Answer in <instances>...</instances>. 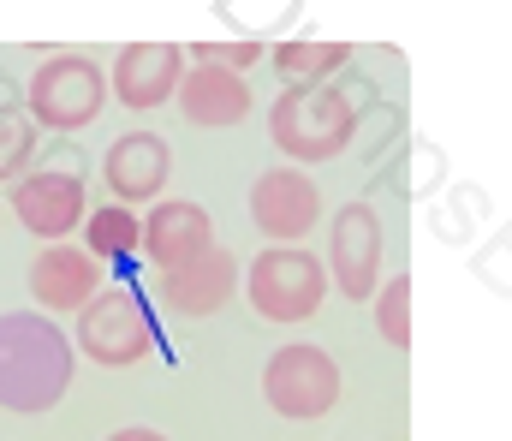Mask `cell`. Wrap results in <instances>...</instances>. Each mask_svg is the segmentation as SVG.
Wrapping results in <instances>:
<instances>
[{"mask_svg": "<svg viewBox=\"0 0 512 441\" xmlns=\"http://www.w3.org/2000/svg\"><path fill=\"white\" fill-rule=\"evenodd\" d=\"M179 60H185V54H179L173 42H126L120 60H114V96L126 102L131 114L161 108L167 96H179V78H185Z\"/></svg>", "mask_w": 512, "mask_h": 441, "instance_id": "obj_11", "label": "cell"}, {"mask_svg": "<svg viewBox=\"0 0 512 441\" xmlns=\"http://www.w3.org/2000/svg\"><path fill=\"white\" fill-rule=\"evenodd\" d=\"M12 215L18 227H30L36 239H66L84 221V179L72 167H48V173H24L12 185Z\"/></svg>", "mask_w": 512, "mask_h": 441, "instance_id": "obj_9", "label": "cell"}, {"mask_svg": "<svg viewBox=\"0 0 512 441\" xmlns=\"http://www.w3.org/2000/svg\"><path fill=\"white\" fill-rule=\"evenodd\" d=\"M108 102V78L84 54H48L24 84V114L48 132H84Z\"/></svg>", "mask_w": 512, "mask_h": 441, "instance_id": "obj_3", "label": "cell"}, {"mask_svg": "<svg viewBox=\"0 0 512 441\" xmlns=\"http://www.w3.org/2000/svg\"><path fill=\"white\" fill-rule=\"evenodd\" d=\"M84 239H90L84 251H90L96 263H102V257H131V251L143 245V221L131 215L126 203H108V209H96V215L84 221Z\"/></svg>", "mask_w": 512, "mask_h": 441, "instance_id": "obj_17", "label": "cell"}, {"mask_svg": "<svg viewBox=\"0 0 512 441\" xmlns=\"http://www.w3.org/2000/svg\"><path fill=\"white\" fill-rule=\"evenodd\" d=\"M233 287H239L233 251L209 245L203 257H191V263H179V269L161 275V304H167L173 316H185V322H203V316H215V310L233 298Z\"/></svg>", "mask_w": 512, "mask_h": 441, "instance_id": "obj_10", "label": "cell"}, {"mask_svg": "<svg viewBox=\"0 0 512 441\" xmlns=\"http://www.w3.org/2000/svg\"><path fill=\"white\" fill-rule=\"evenodd\" d=\"M108 441H167L161 430H143V424H131V430H114Z\"/></svg>", "mask_w": 512, "mask_h": 441, "instance_id": "obj_21", "label": "cell"}, {"mask_svg": "<svg viewBox=\"0 0 512 441\" xmlns=\"http://www.w3.org/2000/svg\"><path fill=\"white\" fill-rule=\"evenodd\" d=\"M328 263H334V287L346 298H376V287H382V215L370 203H346L334 215Z\"/></svg>", "mask_w": 512, "mask_h": 441, "instance_id": "obj_8", "label": "cell"}, {"mask_svg": "<svg viewBox=\"0 0 512 441\" xmlns=\"http://www.w3.org/2000/svg\"><path fill=\"white\" fill-rule=\"evenodd\" d=\"M30 149H36V120L0 96V185H6V179H24Z\"/></svg>", "mask_w": 512, "mask_h": 441, "instance_id": "obj_18", "label": "cell"}, {"mask_svg": "<svg viewBox=\"0 0 512 441\" xmlns=\"http://www.w3.org/2000/svg\"><path fill=\"white\" fill-rule=\"evenodd\" d=\"M209 245H215V221H209V209L191 203V197H167V203H155L149 221H143V251L155 257L161 275L179 269V263H191V257H203Z\"/></svg>", "mask_w": 512, "mask_h": 441, "instance_id": "obj_12", "label": "cell"}, {"mask_svg": "<svg viewBox=\"0 0 512 441\" xmlns=\"http://www.w3.org/2000/svg\"><path fill=\"white\" fill-rule=\"evenodd\" d=\"M197 60H203V66H215V72L245 78V66L262 60V42H256V36H239V42H203V48H197Z\"/></svg>", "mask_w": 512, "mask_h": 441, "instance_id": "obj_20", "label": "cell"}, {"mask_svg": "<svg viewBox=\"0 0 512 441\" xmlns=\"http://www.w3.org/2000/svg\"><path fill=\"white\" fill-rule=\"evenodd\" d=\"M179 114L191 126H239L251 114V84L215 66H191L179 78Z\"/></svg>", "mask_w": 512, "mask_h": 441, "instance_id": "obj_15", "label": "cell"}, {"mask_svg": "<svg viewBox=\"0 0 512 441\" xmlns=\"http://www.w3.org/2000/svg\"><path fill=\"white\" fill-rule=\"evenodd\" d=\"M30 293L48 310H84L90 298L102 293V263L78 245H48L30 263Z\"/></svg>", "mask_w": 512, "mask_h": 441, "instance_id": "obj_14", "label": "cell"}, {"mask_svg": "<svg viewBox=\"0 0 512 441\" xmlns=\"http://www.w3.org/2000/svg\"><path fill=\"white\" fill-rule=\"evenodd\" d=\"M102 173H108V191L120 203H149V197H161V185L173 173V149H167V138H155V132H126V138L108 144Z\"/></svg>", "mask_w": 512, "mask_h": 441, "instance_id": "obj_13", "label": "cell"}, {"mask_svg": "<svg viewBox=\"0 0 512 441\" xmlns=\"http://www.w3.org/2000/svg\"><path fill=\"white\" fill-rule=\"evenodd\" d=\"M72 388V340L42 310L0 316V406L6 412H54Z\"/></svg>", "mask_w": 512, "mask_h": 441, "instance_id": "obj_1", "label": "cell"}, {"mask_svg": "<svg viewBox=\"0 0 512 441\" xmlns=\"http://www.w3.org/2000/svg\"><path fill=\"white\" fill-rule=\"evenodd\" d=\"M358 132V108L334 84H298L280 90L268 108V138L286 161H334Z\"/></svg>", "mask_w": 512, "mask_h": 441, "instance_id": "obj_2", "label": "cell"}, {"mask_svg": "<svg viewBox=\"0 0 512 441\" xmlns=\"http://www.w3.org/2000/svg\"><path fill=\"white\" fill-rule=\"evenodd\" d=\"M376 328L393 352L411 346V275H393L387 287H376Z\"/></svg>", "mask_w": 512, "mask_h": 441, "instance_id": "obj_19", "label": "cell"}, {"mask_svg": "<svg viewBox=\"0 0 512 441\" xmlns=\"http://www.w3.org/2000/svg\"><path fill=\"white\" fill-rule=\"evenodd\" d=\"M346 60H352L346 42H280V48H274V72L292 78V90H298V84H322V78H334Z\"/></svg>", "mask_w": 512, "mask_h": 441, "instance_id": "obj_16", "label": "cell"}, {"mask_svg": "<svg viewBox=\"0 0 512 441\" xmlns=\"http://www.w3.org/2000/svg\"><path fill=\"white\" fill-rule=\"evenodd\" d=\"M262 400L292 418V424H310V418H328L340 406V364L328 346H280L268 364H262Z\"/></svg>", "mask_w": 512, "mask_h": 441, "instance_id": "obj_5", "label": "cell"}, {"mask_svg": "<svg viewBox=\"0 0 512 441\" xmlns=\"http://www.w3.org/2000/svg\"><path fill=\"white\" fill-rule=\"evenodd\" d=\"M78 346H84L102 370L143 364L149 346H155V328H149L137 293H131V287H102V293L78 310Z\"/></svg>", "mask_w": 512, "mask_h": 441, "instance_id": "obj_6", "label": "cell"}, {"mask_svg": "<svg viewBox=\"0 0 512 441\" xmlns=\"http://www.w3.org/2000/svg\"><path fill=\"white\" fill-rule=\"evenodd\" d=\"M245 293L262 322H310L328 298V269L298 245H268L245 275Z\"/></svg>", "mask_w": 512, "mask_h": 441, "instance_id": "obj_4", "label": "cell"}, {"mask_svg": "<svg viewBox=\"0 0 512 441\" xmlns=\"http://www.w3.org/2000/svg\"><path fill=\"white\" fill-rule=\"evenodd\" d=\"M251 221L274 245H298L322 221V191L304 167H268L251 185Z\"/></svg>", "mask_w": 512, "mask_h": 441, "instance_id": "obj_7", "label": "cell"}]
</instances>
